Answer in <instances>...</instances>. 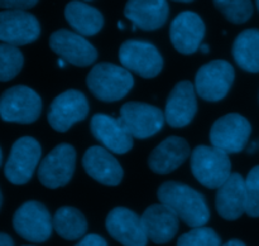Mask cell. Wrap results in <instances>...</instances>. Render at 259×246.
<instances>
[{
    "mask_svg": "<svg viewBox=\"0 0 259 246\" xmlns=\"http://www.w3.org/2000/svg\"><path fill=\"white\" fill-rule=\"evenodd\" d=\"M191 171L202 186L219 188L232 174V162L222 149L199 145L191 153Z\"/></svg>",
    "mask_w": 259,
    "mask_h": 246,
    "instance_id": "obj_3",
    "label": "cell"
},
{
    "mask_svg": "<svg viewBox=\"0 0 259 246\" xmlns=\"http://www.w3.org/2000/svg\"><path fill=\"white\" fill-rule=\"evenodd\" d=\"M68 24L81 35H95L104 25V17L96 8L80 0H72L65 8Z\"/></svg>",
    "mask_w": 259,
    "mask_h": 246,
    "instance_id": "obj_24",
    "label": "cell"
},
{
    "mask_svg": "<svg viewBox=\"0 0 259 246\" xmlns=\"http://www.w3.org/2000/svg\"><path fill=\"white\" fill-rule=\"evenodd\" d=\"M252 126L239 114H228L218 119L210 130V141L212 146L222 149L225 153H239L247 146Z\"/></svg>",
    "mask_w": 259,
    "mask_h": 246,
    "instance_id": "obj_10",
    "label": "cell"
},
{
    "mask_svg": "<svg viewBox=\"0 0 259 246\" xmlns=\"http://www.w3.org/2000/svg\"><path fill=\"white\" fill-rule=\"evenodd\" d=\"M119 60L124 68L144 78L156 77L163 68V58L159 51L144 40L124 42L119 50Z\"/></svg>",
    "mask_w": 259,
    "mask_h": 246,
    "instance_id": "obj_8",
    "label": "cell"
},
{
    "mask_svg": "<svg viewBox=\"0 0 259 246\" xmlns=\"http://www.w3.org/2000/svg\"><path fill=\"white\" fill-rule=\"evenodd\" d=\"M233 57L247 72H259V30L247 29L240 33L233 44Z\"/></svg>",
    "mask_w": 259,
    "mask_h": 246,
    "instance_id": "obj_25",
    "label": "cell"
},
{
    "mask_svg": "<svg viewBox=\"0 0 259 246\" xmlns=\"http://www.w3.org/2000/svg\"><path fill=\"white\" fill-rule=\"evenodd\" d=\"M53 229L62 239L78 240L88 231V221L80 210L63 206L56 211L52 219Z\"/></svg>",
    "mask_w": 259,
    "mask_h": 246,
    "instance_id": "obj_26",
    "label": "cell"
},
{
    "mask_svg": "<svg viewBox=\"0 0 259 246\" xmlns=\"http://www.w3.org/2000/svg\"><path fill=\"white\" fill-rule=\"evenodd\" d=\"M40 25L37 18L25 10L0 12V40L10 45H25L38 39Z\"/></svg>",
    "mask_w": 259,
    "mask_h": 246,
    "instance_id": "obj_13",
    "label": "cell"
},
{
    "mask_svg": "<svg viewBox=\"0 0 259 246\" xmlns=\"http://www.w3.org/2000/svg\"><path fill=\"white\" fill-rule=\"evenodd\" d=\"M86 83L98 100L115 103L128 95L134 80L126 68L113 63H99L89 72Z\"/></svg>",
    "mask_w": 259,
    "mask_h": 246,
    "instance_id": "obj_2",
    "label": "cell"
},
{
    "mask_svg": "<svg viewBox=\"0 0 259 246\" xmlns=\"http://www.w3.org/2000/svg\"><path fill=\"white\" fill-rule=\"evenodd\" d=\"M24 246H32V245H24Z\"/></svg>",
    "mask_w": 259,
    "mask_h": 246,
    "instance_id": "obj_41",
    "label": "cell"
},
{
    "mask_svg": "<svg viewBox=\"0 0 259 246\" xmlns=\"http://www.w3.org/2000/svg\"><path fill=\"white\" fill-rule=\"evenodd\" d=\"M197 111L196 91L190 81H181L169 93L166 104L164 118L172 128L189 125Z\"/></svg>",
    "mask_w": 259,
    "mask_h": 246,
    "instance_id": "obj_18",
    "label": "cell"
},
{
    "mask_svg": "<svg viewBox=\"0 0 259 246\" xmlns=\"http://www.w3.org/2000/svg\"><path fill=\"white\" fill-rule=\"evenodd\" d=\"M245 212L250 217H259V166L254 167L245 179Z\"/></svg>",
    "mask_w": 259,
    "mask_h": 246,
    "instance_id": "obj_30",
    "label": "cell"
},
{
    "mask_svg": "<svg viewBox=\"0 0 259 246\" xmlns=\"http://www.w3.org/2000/svg\"><path fill=\"white\" fill-rule=\"evenodd\" d=\"M15 232L30 242H45L52 234V217L47 207L38 201H27L13 216Z\"/></svg>",
    "mask_w": 259,
    "mask_h": 246,
    "instance_id": "obj_6",
    "label": "cell"
},
{
    "mask_svg": "<svg viewBox=\"0 0 259 246\" xmlns=\"http://www.w3.org/2000/svg\"><path fill=\"white\" fill-rule=\"evenodd\" d=\"M76 167V151L70 144H60L40 162L38 178L51 189L66 186L71 181Z\"/></svg>",
    "mask_w": 259,
    "mask_h": 246,
    "instance_id": "obj_9",
    "label": "cell"
},
{
    "mask_svg": "<svg viewBox=\"0 0 259 246\" xmlns=\"http://www.w3.org/2000/svg\"><path fill=\"white\" fill-rule=\"evenodd\" d=\"M50 47L65 62L86 67L98 58V51L78 33L67 29L56 30L50 37Z\"/></svg>",
    "mask_w": 259,
    "mask_h": 246,
    "instance_id": "obj_14",
    "label": "cell"
},
{
    "mask_svg": "<svg viewBox=\"0 0 259 246\" xmlns=\"http://www.w3.org/2000/svg\"><path fill=\"white\" fill-rule=\"evenodd\" d=\"M2 204H3V194H2V191H0V207H2Z\"/></svg>",
    "mask_w": 259,
    "mask_h": 246,
    "instance_id": "obj_39",
    "label": "cell"
},
{
    "mask_svg": "<svg viewBox=\"0 0 259 246\" xmlns=\"http://www.w3.org/2000/svg\"><path fill=\"white\" fill-rule=\"evenodd\" d=\"M2 162H3V153H2V148H0V166H2Z\"/></svg>",
    "mask_w": 259,
    "mask_h": 246,
    "instance_id": "obj_38",
    "label": "cell"
},
{
    "mask_svg": "<svg viewBox=\"0 0 259 246\" xmlns=\"http://www.w3.org/2000/svg\"><path fill=\"white\" fill-rule=\"evenodd\" d=\"M24 57L15 45L2 43L0 44V82L13 80L22 70Z\"/></svg>",
    "mask_w": 259,
    "mask_h": 246,
    "instance_id": "obj_27",
    "label": "cell"
},
{
    "mask_svg": "<svg viewBox=\"0 0 259 246\" xmlns=\"http://www.w3.org/2000/svg\"><path fill=\"white\" fill-rule=\"evenodd\" d=\"M247 193L245 181L239 173H232L222 187L218 188L215 206L225 220H237L245 212Z\"/></svg>",
    "mask_w": 259,
    "mask_h": 246,
    "instance_id": "obj_22",
    "label": "cell"
},
{
    "mask_svg": "<svg viewBox=\"0 0 259 246\" xmlns=\"http://www.w3.org/2000/svg\"><path fill=\"white\" fill-rule=\"evenodd\" d=\"M42 156L40 144L32 136L19 138L10 149L4 167L5 178L12 184H25L33 177Z\"/></svg>",
    "mask_w": 259,
    "mask_h": 246,
    "instance_id": "obj_5",
    "label": "cell"
},
{
    "mask_svg": "<svg viewBox=\"0 0 259 246\" xmlns=\"http://www.w3.org/2000/svg\"><path fill=\"white\" fill-rule=\"evenodd\" d=\"M217 9L234 24H242L250 19L253 4L250 0H212Z\"/></svg>",
    "mask_w": 259,
    "mask_h": 246,
    "instance_id": "obj_28",
    "label": "cell"
},
{
    "mask_svg": "<svg viewBox=\"0 0 259 246\" xmlns=\"http://www.w3.org/2000/svg\"><path fill=\"white\" fill-rule=\"evenodd\" d=\"M0 246H14V241L9 235L0 232Z\"/></svg>",
    "mask_w": 259,
    "mask_h": 246,
    "instance_id": "obj_33",
    "label": "cell"
},
{
    "mask_svg": "<svg viewBox=\"0 0 259 246\" xmlns=\"http://www.w3.org/2000/svg\"><path fill=\"white\" fill-rule=\"evenodd\" d=\"M174 2H180V3H191L194 0H174Z\"/></svg>",
    "mask_w": 259,
    "mask_h": 246,
    "instance_id": "obj_37",
    "label": "cell"
},
{
    "mask_svg": "<svg viewBox=\"0 0 259 246\" xmlns=\"http://www.w3.org/2000/svg\"><path fill=\"white\" fill-rule=\"evenodd\" d=\"M106 230L124 246H146L148 237L142 220L136 212L125 207H115L106 217Z\"/></svg>",
    "mask_w": 259,
    "mask_h": 246,
    "instance_id": "obj_15",
    "label": "cell"
},
{
    "mask_svg": "<svg viewBox=\"0 0 259 246\" xmlns=\"http://www.w3.org/2000/svg\"><path fill=\"white\" fill-rule=\"evenodd\" d=\"M39 0H0V8L7 10H27L35 7Z\"/></svg>",
    "mask_w": 259,
    "mask_h": 246,
    "instance_id": "obj_31",
    "label": "cell"
},
{
    "mask_svg": "<svg viewBox=\"0 0 259 246\" xmlns=\"http://www.w3.org/2000/svg\"><path fill=\"white\" fill-rule=\"evenodd\" d=\"M75 246H108V242L105 241V239L99 235L95 234H90L86 235L82 240H80L78 244H76Z\"/></svg>",
    "mask_w": 259,
    "mask_h": 246,
    "instance_id": "obj_32",
    "label": "cell"
},
{
    "mask_svg": "<svg viewBox=\"0 0 259 246\" xmlns=\"http://www.w3.org/2000/svg\"><path fill=\"white\" fill-rule=\"evenodd\" d=\"M220 246H245L244 242H242L240 240H230V241L225 242V244Z\"/></svg>",
    "mask_w": 259,
    "mask_h": 246,
    "instance_id": "obj_34",
    "label": "cell"
},
{
    "mask_svg": "<svg viewBox=\"0 0 259 246\" xmlns=\"http://www.w3.org/2000/svg\"><path fill=\"white\" fill-rule=\"evenodd\" d=\"M222 241L217 232L210 227H196L182 235L177 246H220Z\"/></svg>",
    "mask_w": 259,
    "mask_h": 246,
    "instance_id": "obj_29",
    "label": "cell"
},
{
    "mask_svg": "<svg viewBox=\"0 0 259 246\" xmlns=\"http://www.w3.org/2000/svg\"><path fill=\"white\" fill-rule=\"evenodd\" d=\"M89 114L86 96L77 90H67L60 93L48 109L47 119L51 128L65 133L78 121H82Z\"/></svg>",
    "mask_w": 259,
    "mask_h": 246,
    "instance_id": "obj_11",
    "label": "cell"
},
{
    "mask_svg": "<svg viewBox=\"0 0 259 246\" xmlns=\"http://www.w3.org/2000/svg\"><path fill=\"white\" fill-rule=\"evenodd\" d=\"M91 133L108 151L124 154L133 148V136L120 119L105 114H95L90 123Z\"/></svg>",
    "mask_w": 259,
    "mask_h": 246,
    "instance_id": "obj_17",
    "label": "cell"
},
{
    "mask_svg": "<svg viewBox=\"0 0 259 246\" xmlns=\"http://www.w3.org/2000/svg\"><path fill=\"white\" fill-rule=\"evenodd\" d=\"M234 68L228 61L215 60L199 68L195 77V91L211 103L223 100L234 81Z\"/></svg>",
    "mask_w": 259,
    "mask_h": 246,
    "instance_id": "obj_7",
    "label": "cell"
},
{
    "mask_svg": "<svg viewBox=\"0 0 259 246\" xmlns=\"http://www.w3.org/2000/svg\"><path fill=\"white\" fill-rule=\"evenodd\" d=\"M120 120L133 138L147 139L158 133L166 121L161 109L144 103H126L120 109Z\"/></svg>",
    "mask_w": 259,
    "mask_h": 246,
    "instance_id": "obj_12",
    "label": "cell"
},
{
    "mask_svg": "<svg viewBox=\"0 0 259 246\" xmlns=\"http://www.w3.org/2000/svg\"><path fill=\"white\" fill-rule=\"evenodd\" d=\"M158 200L176 214L187 226L196 229L206 225L210 210L200 192L180 182H166L158 188Z\"/></svg>",
    "mask_w": 259,
    "mask_h": 246,
    "instance_id": "obj_1",
    "label": "cell"
},
{
    "mask_svg": "<svg viewBox=\"0 0 259 246\" xmlns=\"http://www.w3.org/2000/svg\"><path fill=\"white\" fill-rule=\"evenodd\" d=\"M40 111L39 95L27 86H13L0 96V118L5 123L32 124L39 118Z\"/></svg>",
    "mask_w": 259,
    "mask_h": 246,
    "instance_id": "obj_4",
    "label": "cell"
},
{
    "mask_svg": "<svg viewBox=\"0 0 259 246\" xmlns=\"http://www.w3.org/2000/svg\"><path fill=\"white\" fill-rule=\"evenodd\" d=\"M255 148H257V143H255V141H253V143L247 148L248 153H253V152L255 151Z\"/></svg>",
    "mask_w": 259,
    "mask_h": 246,
    "instance_id": "obj_35",
    "label": "cell"
},
{
    "mask_svg": "<svg viewBox=\"0 0 259 246\" xmlns=\"http://www.w3.org/2000/svg\"><path fill=\"white\" fill-rule=\"evenodd\" d=\"M190 156V146L185 139L169 136L151 153L148 166L154 173L168 174L176 171Z\"/></svg>",
    "mask_w": 259,
    "mask_h": 246,
    "instance_id": "obj_23",
    "label": "cell"
},
{
    "mask_svg": "<svg viewBox=\"0 0 259 246\" xmlns=\"http://www.w3.org/2000/svg\"><path fill=\"white\" fill-rule=\"evenodd\" d=\"M144 232L154 244L171 241L179 231L180 219L171 209L163 204L149 206L141 217Z\"/></svg>",
    "mask_w": 259,
    "mask_h": 246,
    "instance_id": "obj_20",
    "label": "cell"
},
{
    "mask_svg": "<svg viewBox=\"0 0 259 246\" xmlns=\"http://www.w3.org/2000/svg\"><path fill=\"white\" fill-rule=\"evenodd\" d=\"M169 5L167 0H128L124 15L143 30H156L168 19Z\"/></svg>",
    "mask_w": 259,
    "mask_h": 246,
    "instance_id": "obj_21",
    "label": "cell"
},
{
    "mask_svg": "<svg viewBox=\"0 0 259 246\" xmlns=\"http://www.w3.org/2000/svg\"><path fill=\"white\" fill-rule=\"evenodd\" d=\"M257 5H258V9H259V0H257Z\"/></svg>",
    "mask_w": 259,
    "mask_h": 246,
    "instance_id": "obj_40",
    "label": "cell"
},
{
    "mask_svg": "<svg viewBox=\"0 0 259 246\" xmlns=\"http://www.w3.org/2000/svg\"><path fill=\"white\" fill-rule=\"evenodd\" d=\"M205 24L201 17L194 12H182L172 20L169 38L174 47L184 55L196 52L202 44Z\"/></svg>",
    "mask_w": 259,
    "mask_h": 246,
    "instance_id": "obj_16",
    "label": "cell"
},
{
    "mask_svg": "<svg viewBox=\"0 0 259 246\" xmlns=\"http://www.w3.org/2000/svg\"><path fill=\"white\" fill-rule=\"evenodd\" d=\"M82 166L91 178L105 186H118L123 179L120 163L103 146L89 148L83 154Z\"/></svg>",
    "mask_w": 259,
    "mask_h": 246,
    "instance_id": "obj_19",
    "label": "cell"
},
{
    "mask_svg": "<svg viewBox=\"0 0 259 246\" xmlns=\"http://www.w3.org/2000/svg\"><path fill=\"white\" fill-rule=\"evenodd\" d=\"M200 50H201L202 53H209L210 47H209V44H201L200 45Z\"/></svg>",
    "mask_w": 259,
    "mask_h": 246,
    "instance_id": "obj_36",
    "label": "cell"
}]
</instances>
